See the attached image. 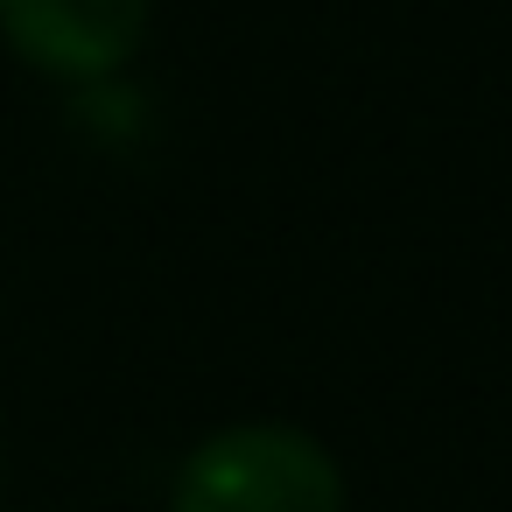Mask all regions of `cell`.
<instances>
[{
  "instance_id": "6da1fadb",
  "label": "cell",
  "mask_w": 512,
  "mask_h": 512,
  "mask_svg": "<svg viewBox=\"0 0 512 512\" xmlns=\"http://www.w3.org/2000/svg\"><path fill=\"white\" fill-rule=\"evenodd\" d=\"M169 512H344V470L309 428L239 421L176 463Z\"/></svg>"
},
{
  "instance_id": "7a4b0ae2",
  "label": "cell",
  "mask_w": 512,
  "mask_h": 512,
  "mask_svg": "<svg viewBox=\"0 0 512 512\" xmlns=\"http://www.w3.org/2000/svg\"><path fill=\"white\" fill-rule=\"evenodd\" d=\"M148 8L155 0H0V36L43 78L106 85L120 64H134Z\"/></svg>"
}]
</instances>
